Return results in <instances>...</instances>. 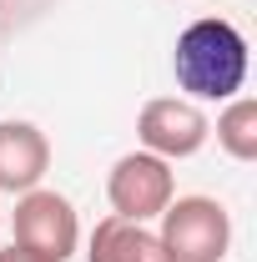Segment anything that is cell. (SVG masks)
<instances>
[{
  "label": "cell",
  "mask_w": 257,
  "mask_h": 262,
  "mask_svg": "<svg viewBox=\"0 0 257 262\" xmlns=\"http://www.w3.org/2000/svg\"><path fill=\"white\" fill-rule=\"evenodd\" d=\"M172 76L187 101H232L247 86V35L222 15H202L172 46Z\"/></svg>",
  "instance_id": "1"
},
{
  "label": "cell",
  "mask_w": 257,
  "mask_h": 262,
  "mask_svg": "<svg viewBox=\"0 0 257 262\" xmlns=\"http://www.w3.org/2000/svg\"><path fill=\"white\" fill-rule=\"evenodd\" d=\"M157 242L166 262H222L232 247V217L217 196H172Z\"/></svg>",
  "instance_id": "2"
},
{
  "label": "cell",
  "mask_w": 257,
  "mask_h": 262,
  "mask_svg": "<svg viewBox=\"0 0 257 262\" xmlns=\"http://www.w3.org/2000/svg\"><path fill=\"white\" fill-rule=\"evenodd\" d=\"M15 247H26L46 262H71L81 247V217L71 207V196L51 187H31L15 202Z\"/></svg>",
  "instance_id": "3"
},
{
  "label": "cell",
  "mask_w": 257,
  "mask_h": 262,
  "mask_svg": "<svg viewBox=\"0 0 257 262\" xmlns=\"http://www.w3.org/2000/svg\"><path fill=\"white\" fill-rule=\"evenodd\" d=\"M172 196H177L172 162H161L152 151H126L111 166V177H106L111 217H126V222H157Z\"/></svg>",
  "instance_id": "4"
},
{
  "label": "cell",
  "mask_w": 257,
  "mask_h": 262,
  "mask_svg": "<svg viewBox=\"0 0 257 262\" xmlns=\"http://www.w3.org/2000/svg\"><path fill=\"white\" fill-rule=\"evenodd\" d=\"M212 136V121L207 111L187 96H157L141 106L136 116V141L141 151H152L161 162H182V157H197Z\"/></svg>",
  "instance_id": "5"
},
{
  "label": "cell",
  "mask_w": 257,
  "mask_h": 262,
  "mask_svg": "<svg viewBox=\"0 0 257 262\" xmlns=\"http://www.w3.org/2000/svg\"><path fill=\"white\" fill-rule=\"evenodd\" d=\"M51 171V141L35 121H0V192H31Z\"/></svg>",
  "instance_id": "6"
},
{
  "label": "cell",
  "mask_w": 257,
  "mask_h": 262,
  "mask_svg": "<svg viewBox=\"0 0 257 262\" xmlns=\"http://www.w3.org/2000/svg\"><path fill=\"white\" fill-rule=\"evenodd\" d=\"M86 262H166V252H161L157 232H146V222L101 217L86 242Z\"/></svg>",
  "instance_id": "7"
},
{
  "label": "cell",
  "mask_w": 257,
  "mask_h": 262,
  "mask_svg": "<svg viewBox=\"0 0 257 262\" xmlns=\"http://www.w3.org/2000/svg\"><path fill=\"white\" fill-rule=\"evenodd\" d=\"M217 146L232 162H257V101L232 96L217 116Z\"/></svg>",
  "instance_id": "8"
},
{
  "label": "cell",
  "mask_w": 257,
  "mask_h": 262,
  "mask_svg": "<svg viewBox=\"0 0 257 262\" xmlns=\"http://www.w3.org/2000/svg\"><path fill=\"white\" fill-rule=\"evenodd\" d=\"M0 262H46V257H35V252H26V247H15V242H10V247L0 252Z\"/></svg>",
  "instance_id": "9"
}]
</instances>
